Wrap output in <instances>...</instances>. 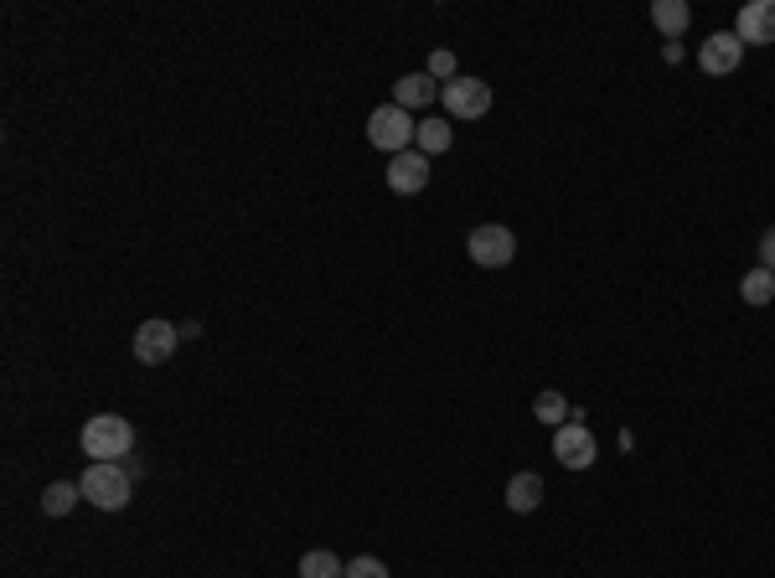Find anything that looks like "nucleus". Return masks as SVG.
<instances>
[{"instance_id": "1", "label": "nucleus", "mask_w": 775, "mask_h": 578, "mask_svg": "<svg viewBox=\"0 0 775 578\" xmlns=\"http://www.w3.org/2000/svg\"><path fill=\"white\" fill-rule=\"evenodd\" d=\"M78 490H83V501L99 506V511H124V506H130V490H134V475L124 470L120 460H89V470L78 475Z\"/></svg>"}, {"instance_id": "2", "label": "nucleus", "mask_w": 775, "mask_h": 578, "mask_svg": "<svg viewBox=\"0 0 775 578\" xmlns=\"http://www.w3.org/2000/svg\"><path fill=\"white\" fill-rule=\"evenodd\" d=\"M78 445H83V455L89 460H130L134 449V424L120 414H93L89 424H83V434H78Z\"/></svg>"}, {"instance_id": "3", "label": "nucleus", "mask_w": 775, "mask_h": 578, "mask_svg": "<svg viewBox=\"0 0 775 578\" xmlns=\"http://www.w3.org/2000/svg\"><path fill=\"white\" fill-rule=\"evenodd\" d=\"M414 134H419V119L399 104L373 109V119H368V140H373V150H383L387 161L403 155V150H414Z\"/></svg>"}, {"instance_id": "4", "label": "nucleus", "mask_w": 775, "mask_h": 578, "mask_svg": "<svg viewBox=\"0 0 775 578\" xmlns=\"http://www.w3.org/2000/svg\"><path fill=\"white\" fill-rule=\"evenodd\" d=\"M465 253H471V264H481V268H507L512 258H517V233L502 223H486L465 237Z\"/></svg>"}, {"instance_id": "5", "label": "nucleus", "mask_w": 775, "mask_h": 578, "mask_svg": "<svg viewBox=\"0 0 775 578\" xmlns=\"http://www.w3.org/2000/svg\"><path fill=\"white\" fill-rule=\"evenodd\" d=\"M553 460L564 465V470H590L600 460V439L584 429L580 418H568L564 429L553 434Z\"/></svg>"}, {"instance_id": "6", "label": "nucleus", "mask_w": 775, "mask_h": 578, "mask_svg": "<svg viewBox=\"0 0 775 578\" xmlns=\"http://www.w3.org/2000/svg\"><path fill=\"white\" fill-rule=\"evenodd\" d=\"M440 99H445V114L450 119H486V109H492V83L486 78H455V83H445L440 89Z\"/></svg>"}, {"instance_id": "7", "label": "nucleus", "mask_w": 775, "mask_h": 578, "mask_svg": "<svg viewBox=\"0 0 775 578\" xmlns=\"http://www.w3.org/2000/svg\"><path fill=\"white\" fill-rule=\"evenodd\" d=\"M177 342H181V326H171V321H145V326L134 331V362L161 367V362H171Z\"/></svg>"}, {"instance_id": "8", "label": "nucleus", "mask_w": 775, "mask_h": 578, "mask_svg": "<svg viewBox=\"0 0 775 578\" xmlns=\"http://www.w3.org/2000/svg\"><path fill=\"white\" fill-rule=\"evenodd\" d=\"M739 62H745V42H739L734 31H714V37H708V42L698 47V68H703L708 78L734 73Z\"/></svg>"}, {"instance_id": "9", "label": "nucleus", "mask_w": 775, "mask_h": 578, "mask_svg": "<svg viewBox=\"0 0 775 578\" xmlns=\"http://www.w3.org/2000/svg\"><path fill=\"white\" fill-rule=\"evenodd\" d=\"M734 37L745 47H775V0H749V6H739Z\"/></svg>"}, {"instance_id": "10", "label": "nucleus", "mask_w": 775, "mask_h": 578, "mask_svg": "<svg viewBox=\"0 0 775 578\" xmlns=\"http://www.w3.org/2000/svg\"><path fill=\"white\" fill-rule=\"evenodd\" d=\"M387 186L399 196H414L430 186V155H419V150H403V155H393L387 161Z\"/></svg>"}, {"instance_id": "11", "label": "nucleus", "mask_w": 775, "mask_h": 578, "mask_svg": "<svg viewBox=\"0 0 775 578\" xmlns=\"http://www.w3.org/2000/svg\"><path fill=\"white\" fill-rule=\"evenodd\" d=\"M434 99H440V83H434L430 73H409L393 83V104L409 109V114H414V109H430Z\"/></svg>"}, {"instance_id": "12", "label": "nucleus", "mask_w": 775, "mask_h": 578, "mask_svg": "<svg viewBox=\"0 0 775 578\" xmlns=\"http://www.w3.org/2000/svg\"><path fill=\"white\" fill-rule=\"evenodd\" d=\"M537 501H543V475H537V470L512 475V480H507V506H512V511L527 517V511H537Z\"/></svg>"}, {"instance_id": "13", "label": "nucleus", "mask_w": 775, "mask_h": 578, "mask_svg": "<svg viewBox=\"0 0 775 578\" xmlns=\"http://www.w3.org/2000/svg\"><path fill=\"white\" fill-rule=\"evenodd\" d=\"M450 140H455V130H450L445 119H419V134H414V150L419 155H445L450 150Z\"/></svg>"}, {"instance_id": "14", "label": "nucleus", "mask_w": 775, "mask_h": 578, "mask_svg": "<svg viewBox=\"0 0 775 578\" xmlns=\"http://www.w3.org/2000/svg\"><path fill=\"white\" fill-rule=\"evenodd\" d=\"M687 16H693V11H687L683 0H656V6H652V27L662 31L667 42H677V37L687 31Z\"/></svg>"}, {"instance_id": "15", "label": "nucleus", "mask_w": 775, "mask_h": 578, "mask_svg": "<svg viewBox=\"0 0 775 578\" xmlns=\"http://www.w3.org/2000/svg\"><path fill=\"white\" fill-rule=\"evenodd\" d=\"M300 578H346V564L331 548H315L300 558Z\"/></svg>"}, {"instance_id": "16", "label": "nucleus", "mask_w": 775, "mask_h": 578, "mask_svg": "<svg viewBox=\"0 0 775 578\" xmlns=\"http://www.w3.org/2000/svg\"><path fill=\"white\" fill-rule=\"evenodd\" d=\"M533 414L543 418V424H553V429H564L568 418H574V408H568L564 393H553V387H548V393H537V398H533Z\"/></svg>"}, {"instance_id": "17", "label": "nucleus", "mask_w": 775, "mask_h": 578, "mask_svg": "<svg viewBox=\"0 0 775 578\" xmlns=\"http://www.w3.org/2000/svg\"><path fill=\"white\" fill-rule=\"evenodd\" d=\"M78 496H83V490H78L73 480H52V486L42 490V511H47V517H68Z\"/></svg>"}, {"instance_id": "18", "label": "nucleus", "mask_w": 775, "mask_h": 578, "mask_svg": "<svg viewBox=\"0 0 775 578\" xmlns=\"http://www.w3.org/2000/svg\"><path fill=\"white\" fill-rule=\"evenodd\" d=\"M739 295H745V305H771L775 300V274L771 268H749L745 284H739Z\"/></svg>"}, {"instance_id": "19", "label": "nucleus", "mask_w": 775, "mask_h": 578, "mask_svg": "<svg viewBox=\"0 0 775 578\" xmlns=\"http://www.w3.org/2000/svg\"><path fill=\"white\" fill-rule=\"evenodd\" d=\"M430 78H434V83H455V78H461V68H455V52H445V47H440V52H430Z\"/></svg>"}, {"instance_id": "20", "label": "nucleus", "mask_w": 775, "mask_h": 578, "mask_svg": "<svg viewBox=\"0 0 775 578\" xmlns=\"http://www.w3.org/2000/svg\"><path fill=\"white\" fill-rule=\"evenodd\" d=\"M346 578H387V564L383 558H352V564H346Z\"/></svg>"}, {"instance_id": "21", "label": "nucleus", "mask_w": 775, "mask_h": 578, "mask_svg": "<svg viewBox=\"0 0 775 578\" xmlns=\"http://www.w3.org/2000/svg\"><path fill=\"white\" fill-rule=\"evenodd\" d=\"M761 268H771V274H775V227L761 237Z\"/></svg>"}]
</instances>
